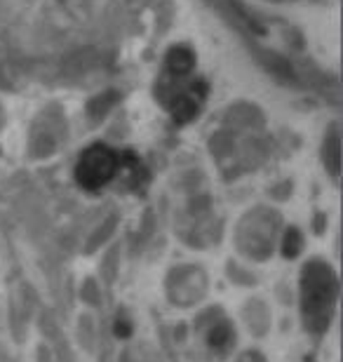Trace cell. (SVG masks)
<instances>
[{
  "mask_svg": "<svg viewBox=\"0 0 343 362\" xmlns=\"http://www.w3.org/2000/svg\"><path fill=\"white\" fill-rule=\"evenodd\" d=\"M339 299V280L330 264L308 262L301 271V317L306 332L322 337L332 325Z\"/></svg>",
  "mask_w": 343,
  "mask_h": 362,
  "instance_id": "1",
  "label": "cell"
},
{
  "mask_svg": "<svg viewBox=\"0 0 343 362\" xmlns=\"http://www.w3.org/2000/svg\"><path fill=\"white\" fill-rule=\"evenodd\" d=\"M277 228H280V216H277V212L266 207L254 209V212L247 214L238 226L236 240H238L240 252L257 259V262H264L273 252Z\"/></svg>",
  "mask_w": 343,
  "mask_h": 362,
  "instance_id": "2",
  "label": "cell"
},
{
  "mask_svg": "<svg viewBox=\"0 0 343 362\" xmlns=\"http://www.w3.org/2000/svg\"><path fill=\"white\" fill-rule=\"evenodd\" d=\"M195 339L200 341V353L207 360H223L236 346V327L221 308H209L195 320Z\"/></svg>",
  "mask_w": 343,
  "mask_h": 362,
  "instance_id": "3",
  "label": "cell"
},
{
  "mask_svg": "<svg viewBox=\"0 0 343 362\" xmlns=\"http://www.w3.org/2000/svg\"><path fill=\"white\" fill-rule=\"evenodd\" d=\"M118 165V156L111 148L104 146V144H94V146L83 151V156L78 158L76 179L87 191H97V188L106 186L115 177Z\"/></svg>",
  "mask_w": 343,
  "mask_h": 362,
  "instance_id": "4",
  "label": "cell"
},
{
  "mask_svg": "<svg viewBox=\"0 0 343 362\" xmlns=\"http://www.w3.org/2000/svg\"><path fill=\"white\" fill-rule=\"evenodd\" d=\"M207 294V275L198 266H179L167 278V296L174 306H195Z\"/></svg>",
  "mask_w": 343,
  "mask_h": 362,
  "instance_id": "5",
  "label": "cell"
},
{
  "mask_svg": "<svg viewBox=\"0 0 343 362\" xmlns=\"http://www.w3.org/2000/svg\"><path fill=\"white\" fill-rule=\"evenodd\" d=\"M245 322L257 337H264L271 329V313H268L266 303L259 299H252L245 303Z\"/></svg>",
  "mask_w": 343,
  "mask_h": 362,
  "instance_id": "6",
  "label": "cell"
},
{
  "mask_svg": "<svg viewBox=\"0 0 343 362\" xmlns=\"http://www.w3.org/2000/svg\"><path fill=\"white\" fill-rule=\"evenodd\" d=\"M42 332H45V337L50 339V344L54 346V349H50V351H52L54 362H73V356H71V349H69L66 337L62 334L59 327H57V325L50 320L47 315L42 317Z\"/></svg>",
  "mask_w": 343,
  "mask_h": 362,
  "instance_id": "7",
  "label": "cell"
},
{
  "mask_svg": "<svg viewBox=\"0 0 343 362\" xmlns=\"http://www.w3.org/2000/svg\"><path fill=\"white\" fill-rule=\"evenodd\" d=\"M167 69L172 71V74L177 76H186L188 71H193L195 66V54L191 52L188 47H172L170 52H167Z\"/></svg>",
  "mask_w": 343,
  "mask_h": 362,
  "instance_id": "8",
  "label": "cell"
},
{
  "mask_svg": "<svg viewBox=\"0 0 343 362\" xmlns=\"http://www.w3.org/2000/svg\"><path fill=\"white\" fill-rule=\"evenodd\" d=\"M322 158H325L327 170H330L334 177H339V172H341V136H339V129H332L330 136L325 139Z\"/></svg>",
  "mask_w": 343,
  "mask_h": 362,
  "instance_id": "9",
  "label": "cell"
},
{
  "mask_svg": "<svg viewBox=\"0 0 343 362\" xmlns=\"http://www.w3.org/2000/svg\"><path fill=\"white\" fill-rule=\"evenodd\" d=\"M120 101V94L115 92V90H106V92H101L97 94L90 104H87V115H90L92 120H99V118H104V115L111 111V108L118 104Z\"/></svg>",
  "mask_w": 343,
  "mask_h": 362,
  "instance_id": "10",
  "label": "cell"
},
{
  "mask_svg": "<svg viewBox=\"0 0 343 362\" xmlns=\"http://www.w3.org/2000/svg\"><path fill=\"white\" fill-rule=\"evenodd\" d=\"M120 362H167V360L163 358V353L156 351L153 346L136 344V346H129V349L122 351Z\"/></svg>",
  "mask_w": 343,
  "mask_h": 362,
  "instance_id": "11",
  "label": "cell"
},
{
  "mask_svg": "<svg viewBox=\"0 0 343 362\" xmlns=\"http://www.w3.org/2000/svg\"><path fill=\"white\" fill-rule=\"evenodd\" d=\"M172 115L177 122H188L198 115V99L193 94H186V97H179L172 104Z\"/></svg>",
  "mask_w": 343,
  "mask_h": 362,
  "instance_id": "12",
  "label": "cell"
},
{
  "mask_svg": "<svg viewBox=\"0 0 343 362\" xmlns=\"http://www.w3.org/2000/svg\"><path fill=\"white\" fill-rule=\"evenodd\" d=\"M115 223H118V216L111 214L104 223H101V226H99L97 230H94L92 238H90V243L85 245V255H92L94 250L101 247V243H106V240H108V235H111L113 230H115Z\"/></svg>",
  "mask_w": 343,
  "mask_h": 362,
  "instance_id": "13",
  "label": "cell"
},
{
  "mask_svg": "<svg viewBox=\"0 0 343 362\" xmlns=\"http://www.w3.org/2000/svg\"><path fill=\"white\" fill-rule=\"evenodd\" d=\"M303 250V235L298 228H289L282 238V255L287 259H296Z\"/></svg>",
  "mask_w": 343,
  "mask_h": 362,
  "instance_id": "14",
  "label": "cell"
},
{
  "mask_svg": "<svg viewBox=\"0 0 343 362\" xmlns=\"http://www.w3.org/2000/svg\"><path fill=\"white\" fill-rule=\"evenodd\" d=\"M113 329H115V337H120V339H127L129 334H132V320L127 317L125 310H120V313L115 315Z\"/></svg>",
  "mask_w": 343,
  "mask_h": 362,
  "instance_id": "15",
  "label": "cell"
},
{
  "mask_svg": "<svg viewBox=\"0 0 343 362\" xmlns=\"http://www.w3.org/2000/svg\"><path fill=\"white\" fill-rule=\"evenodd\" d=\"M80 296H83V301H87L90 306H101V294H99L97 282H94V280H85Z\"/></svg>",
  "mask_w": 343,
  "mask_h": 362,
  "instance_id": "16",
  "label": "cell"
},
{
  "mask_svg": "<svg viewBox=\"0 0 343 362\" xmlns=\"http://www.w3.org/2000/svg\"><path fill=\"white\" fill-rule=\"evenodd\" d=\"M80 329H85V349H92V322H90V317H83L80 320Z\"/></svg>",
  "mask_w": 343,
  "mask_h": 362,
  "instance_id": "17",
  "label": "cell"
},
{
  "mask_svg": "<svg viewBox=\"0 0 343 362\" xmlns=\"http://www.w3.org/2000/svg\"><path fill=\"white\" fill-rule=\"evenodd\" d=\"M115 257H118V250H113L111 255L106 257V266H104V275H106V280H113V266H115Z\"/></svg>",
  "mask_w": 343,
  "mask_h": 362,
  "instance_id": "18",
  "label": "cell"
},
{
  "mask_svg": "<svg viewBox=\"0 0 343 362\" xmlns=\"http://www.w3.org/2000/svg\"><path fill=\"white\" fill-rule=\"evenodd\" d=\"M238 362H266V358L261 356L259 351H245L243 356L238 358Z\"/></svg>",
  "mask_w": 343,
  "mask_h": 362,
  "instance_id": "19",
  "label": "cell"
},
{
  "mask_svg": "<svg viewBox=\"0 0 343 362\" xmlns=\"http://www.w3.org/2000/svg\"><path fill=\"white\" fill-rule=\"evenodd\" d=\"M0 362H19L17 358H12L10 353L5 351V346H3V341H0Z\"/></svg>",
  "mask_w": 343,
  "mask_h": 362,
  "instance_id": "20",
  "label": "cell"
}]
</instances>
